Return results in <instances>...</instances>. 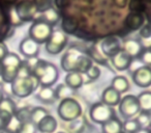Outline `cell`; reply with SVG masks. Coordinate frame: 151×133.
<instances>
[{"label": "cell", "instance_id": "cell-21", "mask_svg": "<svg viewBox=\"0 0 151 133\" xmlns=\"http://www.w3.org/2000/svg\"><path fill=\"white\" fill-rule=\"evenodd\" d=\"M84 83V78L81 73L78 72H70L67 73L66 77H65V84L68 85L70 89H78Z\"/></svg>", "mask_w": 151, "mask_h": 133}, {"label": "cell", "instance_id": "cell-40", "mask_svg": "<svg viewBox=\"0 0 151 133\" xmlns=\"http://www.w3.org/2000/svg\"><path fill=\"white\" fill-rule=\"evenodd\" d=\"M143 49H151V38L144 39L143 42H141Z\"/></svg>", "mask_w": 151, "mask_h": 133}, {"label": "cell", "instance_id": "cell-20", "mask_svg": "<svg viewBox=\"0 0 151 133\" xmlns=\"http://www.w3.org/2000/svg\"><path fill=\"white\" fill-rule=\"evenodd\" d=\"M36 98L42 103L50 104L53 103L56 99V94H55V89L52 86H42L40 89L38 94L36 95Z\"/></svg>", "mask_w": 151, "mask_h": 133}, {"label": "cell", "instance_id": "cell-29", "mask_svg": "<svg viewBox=\"0 0 151 133\" xmlns=\"http://www.w3.org/2000/svg\"><path fill=\"white\" fill-rule=\"evenodd\" d=\"M0 110L6 111L7 113L14 116L16 110H17V107H16L15 102L12 99H9V98H5L4 99V98H3V100L1 101V103H0Z\"/></svg>", "mask_w": 151, "mask_h": 133}, {"label": "cell", "instance_id": "cell-22", "mask_svg": "<svg viewBox=\"0 0 151 133\" xmlns=\"http://www.w3.org/2000/svg\"><path fill=\"white\" fill-rule=\"evenodd\" d=\"M111 87H113L118 93L122 94V93H125V92H127L128 89H129V82H128L126 77L115 76L112 79Z\"/></svg>", "mask_w": 151, "mask_h": 133}, {"label": "cell", "instance_id": "cell-15", "mask_svg": "<svg viewBox=\"0 0 151 133\" xmlns=\"http://www.w3.org/2000/svg\"><path fill=\"white\" fill-rule=\"evenodd\" d=\"M120 101H121V94L115 91L113 87L109 86L103 92L101 102L106 105L110 106V107H114V106L119 105Z\"/></svg>", "mask_w": 151, "mask_h": 133}, {"label": "cell", "instance_id": "cell-17", "mask_svg": "<svg viewBox=\"0 0 151 133\" xmlns=\"http://www.w3.org/2000/svg\"><path fill=\"white\" fill-rule=\"evenodd\" d=\"M36 128L42 133H53L57 129V121L53 116L48 114L36 125Z\"/></svg>", "mask_w": 151, "mask_h": 133}, {"label": "cell", "instance_id": "cell-12", "mask_svg": "<svg viewBox=\"0 0 151 133\" xmlns=\"http://www.w3.org/2000/svg\"><path fill=\"white\" fill-rule=\"evenodd\" d=\"M101 49L106 56L112 58L122 50L121 42L117 36H108L101 42Z\"/></svg>", "mask_w": 151, "mask_h": 133}, {"label": "cell", "instance_id": "cell-36", "mask_svg": "<svg viewBox=\"0 0 151 133\" xmlns=\"http://www.w3.org/2000/svg\"><path fill=\"white\" fill-rule=\"evenodd\" d=\"M86 75L91 81H94L101 76V69L97 65H91L90 69L86 72Z\"/></svg>", "mask_w": 151, "mask_h": 133}, {"label": "cell", "instance_id": "cell-33", "mask_svg": "<svg viewBox=\"0 0 151 133\" xmlns=\"http://www.w3.org/2000/svg\"><path fill=\"white\" fill-rule=\"evenodd\" d=\"M139 58L143 65L151 68V49H144Z\"/></svg>", "mask_w": 151, "mask_h": 133}, {"label": "cell", "instance_id": "cell-19", "mask_svg": "<svg viewBox=\"0 0 151 133\" xmlns=\"http://www.w3.org/2000/svg\"><path fill=\"white\" fill-rule=\"evenodd\" d=\"M103 133H122V122L116 116H113L111 120H109L107 123L101 125Z\"/></svg>", "mask_w": 151, "mask_h": 133}, {"label": "cell", "instance_id": "cell-1", "mask_svg": "<svg viewBox=\"0 0 151 133\" xmlns=\"http://www.w3.org/2000/svg\"><path fill=\"white\" fill-rule=\"evenodd\" d=\"M61 68L67 73L78 72L86 74L87 71L93 65L90 57L77 51H68L62 56L60 60Z\"/></svg>", "mask_w": 151, "mask_h": 133}, {"label": "cell", "instance_id": "cell-31", "mask_svg": "<svg viewBox=\"0 0 151 133\" xmlns=\"http://www.w3.org/2000/svg\"><path fill=\"white\" fill-rule=\"evenodd\" d=\"M139 123L141 129H148L150 127V120H149V112L141 111L138 116L134 118Z\"/></svg>", "mask_w": 151, "mask_h": 133}, {"label": "cell", "instance_id": "cell-10", "mask_svg": "<svg viewBox=\"0 0 151 133\" xmlns=\"http://www.w3.org/2000/svg\"><path fill=\"white\" fill-rule=\"evenodd\" d=\"M15 12L20 21L29 22L34 19L37 9L33 0H21L16 5Z\"/></svg>", "mask_w": 151, "mask_h": 133}, {"label": "cell", "instance_id": "cell-7", "mask_svg": "<svg viewBox=\"0 0 151 133\" xmlns=\"http://www.w3.org/2000/svg\"><path fill=\"white\" fill-rule=\"evenodd\" d=\"M119 112L126 120L136 118L141 112L138 98L134 95H127L121 98L119 103Z\"/></svg>", "mask_w": 151, "mask_h": 133}, {"label": "cell", "instance_id": "cell-45", "mask_svg": "<svg viewBox=\"0 0 151 133\" xmlns=\"http://www.w3.org/2000/svg\"><path fill=\"white\" fill-rule=\"evenodd\" d=\"M6 2H9V3H13V2H16L17 0H5Z\"/></svg>", "mask_w": 151, "mask_h": 133}, {"label": "cell", "instance_id": "cell-14", "mask_svg": "<svg viewBox=\"0 0 151 133\" xmlns=\"http://www.w3.org/2000/svg\"><path fill=\"white\" fill-rule=\"evenodd\" d=\"M111 61L113 67L117 71H125L130 67L132 58L127 53H125L123 50H121L120 52H118L117 54L112 57Z\"/></svg>", "mask_w": 151, "mask_h": 133}, {"label": "cell", "instance_id": "cell-48", "mask_svg": "<svg viewBox=\"0 0 151 133\" xmlns=\"http://www.w3.org/2000/svg\"><path fill=\"white\" fill-rule=\"evenodd\" d=\"M57 133H65V132H63V131H60V132H57Z\"/></svg>", "mask_w": 151, "mask_h": 133}, {"label": "cell", "instance_id": "cell-3", "mask_svg": "<svg viewBox=\"0 0 151 133\" xmlns=\"http://www.w3.org/2000/svg\"><path fill=\"white\" fill-rule=\"evenodd\" d=\"M38 84L40 82L33 75L28 77H17L11 83V89L16 97L27 98L37 89Z\"/></svg>", "mask_w": 151, "mask_h": 133}, {"label": "cell", "instance_id": "cell-26", "mask_svg": "<svg viewBox=\"0 0 151 133\" xmlns=\"http://www.w3.org/2000/svg\"><path fill=\"white\" fill-rule=\"evenodd\" d=\"M48 111L42 107H34L33 109H31V114H30V121L33 124L37 125L45 116H48Z\"/></svg>", "mask_w": 151, "mask_h": 133}, {"label": "cell", "instance_id": "cell-5", "mask_svg": "<svg viewBox=\"0 0 151 133\" xmlns=\"http://www.w3.org/2000/svg\"><path fill=\"white\" fill-rule=\"evenodd\" d=\"M1 63L3 65V82L12 83L18 76L19 68L22 63L21 58L16 53H9Z\"/></svg>", "mask_w": 151, "mask_h": 133}, {"label": "cell", "instance_id": "cell-35", "mask_svg": "<svg viewBox=\"0 0 151 133\" xmlns=\"http://www.w3.org/2000/svg\"><path fill=\"white\" fill-rule=\"evenodd\" d=\"M62 28L66 32H73L77 28V23H76V21L73 19L65 18L62 21Z\"/></svg>", "mask_w": 151, "mask_h": 133}, {"label": "cell", "instance_id": "cell-23", "mask_svg": "<svg viewBox=\"0 0 151 133\" xmlns=\"http://www.w3.org/2000/svg\"><path fill=\"white\" fill-rule=\"evenodd\" d=\"M137 98H138V102H139V105H140L141 111L151 112V92L150 91L142 92Z\"/></svg>", "mask_w": 151, "mask_h": 133}, {"label": "cell", "instance_id": "cell-47", "mask_svg": "<svg viewBox=\"0 0 151 133\" xmlns=\"http://www.w3.org/2000/svg\"><path fill=\"white\" fill-rule=\"evenodd\" d=\"M2 82H3V79H2V77L0 76V84H1V83H2Z\"/></svg>", "mask_w": 151, "mask_h": 133}, {"label": "cell", "instance_id": "cell-25", "mask_svg": "<svg viewBox=\"0 0 151 133\" xmlns=\"http://www.w3.org/2000/svg\"><path fill=\"white\" fill-rule=\"evenodd\" d=\"M42 20H44L45 22H47L48 24H50V25L53 26L59 22V20H60V16H59L58 12H57L56 9H53V7H51V9H49L48 11H46V12L42 13Z\"/></svg>", "mask_w": 151, "mask_h": 133}, {"label": "cell", "instance_id": "cell-6", "mask_svg": "<svg viewBox=\"0 0 151 133\" xmlns=\"http://www.w3.org/2000/svg\"><path fill=\"white\" fill-rule=\"evenodd\" d=\"M53 32V26L44 20H36L29 28V38L35 41L38 45L46 44Z\"/></svg>", "mask_w": 151, "mask_h": 133}, {"label": "cell", "instance_id": "cell-27", "mask_svg": "<svg viewBox=\"0 0 151 133\" xmlns=\"http://www.w3.org/2000/svg\"><path fill=\"white\" fill-rule=\"evenodd\" d=\"M122 128L124 133H136L141 129L139 123L136 118H128L124 123H122Z\"/></svg>", "mask_w": 151, "mask_h": 133}, {"label": "cell", "instance_id": "cell-11", "mask_svg": "<svg viewBox=\"0 0 151 133\" xmlns=\"http://www.w3.org/2000/svg\"><path fill=\"white\" fill-rule=\"evenodd\" d=\"M132 81L139 87L147 89L151 86V68L142 65L132 73Z\"/></svg>", "mask_w": 151, "mask_h": 133}, {"label": "cell", "instance_id": "cell-44", "mask_svg": "<svg viewBox=\"0 0 151 133\" xmlns=\"http://www.w3.org/2000/svg\"><path fill=\"white\" fill-rule=\"evenodd\" d=\"M2 100H3V95H2V93H1V91H0V103H1Z\"/></svg>", "mask_w": 151, "mask_h": 133}, {"label": "cell", "instance_id": "cell-13", "mask_svg": "<svg viewBox=\"0 0 151 133\" xmlns=\"http://www.w3.org/2000/svg\"><path fill=\"white\" fill-rule=\"evenodd\" d=\"M20 52L27 58H34L40 52V45L30 38H26L20 43Z\"/></svg>", "mask_w": 151, "mask_h": 133}, {"label": "cell", "instance_id": "cell-32", "mask_svg": "<svg viewBox=\"0 0 151 133\" xmlns=\"http://www.w3.org/2000/svg\"><path fill=\"white\" fill-rule=\"evenodd\" d=\"M33 2L35 4L37 12H40V13H44L52 7L51 0H33Z\"/></svg>", "mask_w": 151, "mask_h": 133}, {"label": "cell", "instance_id": "cell-2", "mask_svg": "<svg viewBox=\"0 0 151 133\" xmlns=\"http://www.w3.org/2000/svg\"><path fill=\"white\" fill-rule=\"evenodd\" d=\"M32 75L37 79L42 86H52L58 80L59 71L54 63L36 59L32 65Z\"/></svg>", "mask_w": 151, "mask_h": 133}, {"label": "cell", "instance_id": "cell-38", "mask_svg": "<svg viewBox=\"0 0 151 133\" xmlns=\"http://www.w3.org/2000/svg\"><path fill=\"white\" fill-rule=\"evenodd\" d=\"M9 49L4 43H0V61H2L4 57L9 54Z\"/></svg>", "mask_w": 151, "mask_h": 133}, {"label": "cell", "instance_id": "cell-50", "mask_svg": "<svg viewBox=\"0 0 151 133\" xmlns=\"http://www.w3.org/2000/svg\"><path fill=\"white\" fill-rule=\"evenodd\" d=\"M122 133H124V132H122Z\"/></svg>", "mask_w": 151, "mask_h": 133}, {"label": "cell", "instance_id": "cell-28", "mask_svg": "<svg viewBox=\"0 0 151 133\" xmlns=\"http://www.w3.org/2000/svg\"><path fill=\"white\" fill-rule=\"evenodd\" d=\"M30 114H31V109L29 107H23L17 109L14 116H16L18 121H19L21 124H24L26 122H29L30 121Z\"/></svg>", "mask_w": 151, "mask_h": 133}, {"label": "cell", "instance_id": "cell-37", "mask_svg": "<svg viewBox=\"0 0 151 133\" xmlns=\"http://www.w3.org/2000/svg\"><path fill=\"white\" fill-rule=\"evenodd\" d=\"M140 36L143 40H144V39L151 38V25L150 24H146V25L142 26V28H141V30H140Z\"/></svg>", "mask_w": 151, "mask_h": 133}, {"label": "cell", "instance_id": "cell-24", "mask_svg": "<svg viewBox=\"0 0 151 133\" xmlns=\"http://www.w3.org/2000/svg\"><path fill=\"white\" fill-rule=\"evenodd\" d=\"M55 94H56V99L64 100L67 99V98H73V96L75 95V89H70L65 83H62V84H59L56 87Z\"/></svg>", "mask_w": 151, "mask_h": 133}, {"label": "cell", "instance_id": "cell-49", "mask_svg": "<svg viewBox=\"0 0 151 133\" xmlns=\"http://www.w3.org/2000/svg\"><path fill=\"white\" fill-rule=\"evenodd\" d=\"M0 133H3V130H0Z\"/></svg>", "mask_w": 151, "mask_h": 133}, {"label": "cell", "instance_id": "cell-42", "mask_svg": "<svg viewBox=\"0 0 151 133\" xmlns=\"http://www.w3.org/2000/svg\"><path fill=\"white\" fill-rule=\"evenodd\" d=\"M136 133H151V131L149 130V129H140V130Z\"/></svg>", "mask_w": 151, "mask_h": 133}, {"label": "cell", "instance_id": "cell-43", "mask_svg": "<svg viewBox=\"0 0 151 133\" xmlns=\"http://www.w3.org/2000/svg\"><path fill=\"white\" fill-rule=\"evenodd\" d=\"M2 74H3V65H2V63L0 61V76L2 77Z\"/></svg>", "mask_w": 151, "mask_h": 133}, {"label": "cell", "instance_id": "cell-34", "mask_svg": "<svg viewBox=\"0 0 151 133\" xmlns=\"http://www.w3.org/2000/svg\"><path fill=\"white\" fill-rule=\"evenodd\" d=\"M36 130H37L36 125L33 124L31 121H29V122H26L24 124H22L21 128H20L18 133H36Z\"/></svg>", "mask_w": 151, "mask_h": 133}, {"label": "cell", "instance_id": "cell-18", "mask_svg": "<svg viewBox=\"0 0 151 133\" xmlns=\"http://www.w3.org/2000/svg\"><path fill=\"white\" fill-rule=\"evenodd\" d=\"M145 19L143 17L142 14L140 13H130L129 15H127L125 19V24L129 29L132 30H138L140 28H142V26L144 25Z\"/></svg>", "mask_w": 151, "mask_h": 133}, {"label": "cell", "instance_id": "cell-16", "mask_svg": "<svg viewBox=\"0 0 151 133\" xmlns=\"http://www.w3.org/2000/svg\"><path fill=\"white\" fill-rule=\"evenodd\" d=\"M122 50L127 53L132 58H137L141 55L142 51L144 50L140 41L134 40V39H128L124 42L122 46Z\"/></svg>", "mask_w": 151, "mask_h": 133}, {"label": "cell", "instance_id": "cell-39", "mask_svg": "<svg viewBox=\"0 0 151 133\" xmlns=\"http://www.w3.org/2000/svg\"><path fill=\"white\" fill-rule=\"evenodd\" d=\"M112 1L118 7H125L128 3V0H112Z\"/></svg>", "mask_w": 151, "mask_h": 133}, {"label": "cell", "instance_id": "cell-8", "mask_svg": "<svg viewBox=\"0 0 151 133\" xmlns=\"http://www.w3.org/2000/svg\"><path fill=\"white\" fill-rule=\"evenodd\" d=\"M67 45V36L64 31L53 30L50 39L46 43V51L52 55H57Z\"/></svg>", "mask_w": 151, "mask_h": 133}, {"label": "cell", "instance_id": "cell-9", "mask_svg": "<svg viewBox=\"0 0 151 133\" xmlns=\"http://www.w3.org/2000/svg\"><path fill=\"white\" fill-rule=\"evenodd\" d=\"M113 116H115V111L113 107L106 105L103 102L94 104L90 109V118L96 124H105Z\"/></svg>", "mask_w": 151, "mask_h": 133}, {"label": "cell", "instance_id": "cell-4", "mask_svg": "<svg viewBox=\"0 0 151 133\" xmlns=\"http://www.w3.org/2000/svg\"><path fill=\"white\" fill-rule=\"evenodd\" d=\"M58 116L65 122H73L82 114V106L73 98L61 100L58 105Z\"/></svg>", "mask_w": 151, "mask_h": 133}, {"label": "cell", "instance_id": "cell-41", "mask_svg": "<svg viewBox=\"0 0 151 133\" xmlns=\"http://www.w3.org/2000/svg\"><path fill=\"white\" fill-rule=\"evenodd\" d=\"M5 126H6V123H5L4 120L0 116V130H3V129L5 128Z\"/></svg>", "mask_w": 151, "mask_h": 133}, {"label": "cell", "instance_id": "cell-30", "mask_svg": "<svg viewBox=\"0 0 151 133\" xmlns=\"http://www.w3.org/2000/svg\"><path fill=\"white\" fill-rule=\"evenodd\" d=\"M21 126H22L21 123L16 118L15 116H13L3 130L6 131L7 133H18L20 130V128H21Z\"/></svg>", "mask_w": 151, "mask_h": 133}, {"label": "cell", "instance_id": "cell-46", "mask_svg": "<svg viewBox=\"0 0 151 133\" xmlns=\"http://www.w3.org/2000/svg\"><path fill=\"white\" fill-rule=\"evenodd\" d=\"M149 120H150V127H151V112H149Z\"/></svg>", "mask_w": 151, "mask_h": 133}]
</instances>
